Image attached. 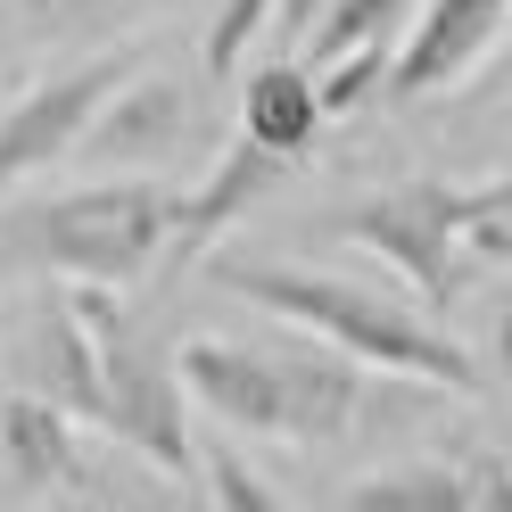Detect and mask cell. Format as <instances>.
<instances>
[{"label": "cell", "instance_id": "6da1fadb", "mask_svg": "<svg viewBox=\"0 0 512 512\" xmlns=\"http://www.w3.org/2000/svg\"><path fill=\"white\" fill-rule=\"evenodd\" d=\"M174 380L223 430L281 438V446H298V455L413 430L430 413V397H438L430 380L364 372L356 356H339L323 339H314V356L306 347H248V339H182L174 347Z\"/></svg>", "mask_w": 512, "mask_h": 512}, {"label": "cell", "instance_id": "7a4b0ae2", "mask_svg": "<svg viewBox=\"0 0 512 512\" xmlns=\"http://www.w3.org/2000/svg\"><path fill=\"white\" fill-rule=\"evenodd\" d=\"M199 265H207L215 290L248 298L256 314H281L290 331H314L323 347L356 356L364 372L430 380L438 397H479V389H488V364H479L446 323H430V314H422V306H405V298L364 290V281H347V273L281 265V256H240V248H223V240L199 256Z\"/></svg>", "mask_w": 512, "mask_h": 512}, {"label": "cell", "instance_id": "3957f363", "mask_svg": "<svg viewBox=\"0 0 512 512\" xmlns=\"http://www.w3.org/2000/svg\"><path fill=\"white\" fill-rule=\"evenodd\" d=\"M166 223H174V190L124 174V182H75V190L17 199L0 215V248L50 281L133 290L149 265H166Z\"/></svg>", "mask_w": 512, "mask_h": 512}, {"label": "cell", "instance_id": "277c9868", "mask_svg": "<svg viewBox=\"0 0 512 512\" xmlns=\"http://www.w3.org/2000/svg\"><path fill=\"white\" fill-rule=\"evenodd\" d=\"M75 290V314L91 331V372H100V438L124 446V455H141L157 479H174L190 488V455H199V438L182 422V380H174V347L157 339L124 290L108 281H67Z\"/></svg>", "mask_w": 512, "mask_h": 512}, {"label": "cell", "instance_id": "5b68a950", "mask_svg": "<svg viewBox=\"0 0 512 512\" xmlns=\"http://www.w3.org/2000/svg\"><path fill=\"white\" fill-rule=\"evenodd\" d=\"M471 199H479V182H397L364 207H339L331 232L372 248L380 265H397L405 290L422 298V314H446L471 281V248H463Z\"/></svg>", "mask_w": 512, "mask_h": 512}, {"label": "cell", "instance_id": "8992f818", "mask_svg": "<svg viewBox=\"0 0 512 512\" xmlns=\"http://www.w3.org/2000/svg\"><path fill=\"white\" fill-rule=\"evenodd\" d=\"M133 67H141V50H124L108 34L100 50H83V58H67V67H50L42 83H25L17 100L0 108V190L67 166L75 141H83V124H91V108H100Z\"/></svg>", "mask_w": 512, "mask_h": 512}, {"label": "cell", "instance_id": "52a82bcc", "mask_svg": "<svg viewBox=\"0 0 512 512\" xmlns=\"http://www.w3.org/2000/svg\"><path fill=\"white\" fill-rule=\"evenodd\" d=\"M405 42L389 50V75H380V100L413 108L430 91H455L471 67H488V50L504 42L512 0H413L405 9Z\"/></svg>", "mask_w": 512, "mask_h": 512}, {"label": "cell", "instance_id": "ba28073f", "mask_svg": "<svg viewBox=\"0 0 512 512\" xmlns=\"http://www.w3.org/2000/svg\"><path fill=\"white\" fill-rule=\"evenodd\" d=\"M91 430L75 413H58L34 389H9L0 397V463H9L17 488L34 496H67V504H108L116 496V471L100 463V446H83Z\"/></svg>", "mask_w": 512, "mask_h": 512}, {"label": "cell", "instance_id": "9c48e42d", "mask_svg": "<svg viewBox=\"0 0 512 512\" xmlns=\"http://www.w3.org/2000/svg\"><path fill=\"white\" fill-rule=\"evenodd\" d=\"M298 166L306 157H273V149H256L248 133H232L223 141V157L207 166V182H190V190H174V223H166V265H199V256L232 232V223L265 199V190H281V182H298Z\"/></svg>", "mask_w": 512, "mask_h": 512}, {"label": "cell", "instance_id": "30bf717a", "mask_svg": "<svg viewBox=\"0 0 512 512\" xmlns=\"http://www.w3.org/2000/svg\"><path fill=\"white\" fill-rule=\"evenodd\" d=\"M512 496V471L496 446H463V455H413L397 471H372V479H347L339 504L347 512H479V504H504Z\"/></svg>", "mask_w": 512, "mask_h": 512}, {"label": "cell", "instance_id": "8fae6325", "mask_svg": "<svg viewBox=\"0 0 512 512\" xmlns=\"http://www.w3.org/2000/svg\"><path fill=\"white\" fill-rule=\"evenodd\" d=\"M17 389L50 397L58 413H75V422L100 438V372H91V331L75 314V290L67 281H50L25 314V339H17Z\"/></svg>", "mask_w": 512, "mask_h": 512}, {"label": "cell", "instance_id": "7c38bea8", "mask_svg": "<svg viewBox=\"0 0 512 512\" xmlns=\"http://www.w3.org/2000/svg\"><path fill=\"white\" fill-rule=\"evenodd\" d=\"M190 141V100L174 75H124L100 108H91L83 124V157H100V166H166V157H182Z\"/></svg>", "mask_w": 512, "mask_h": 512}, {"label": "cell", "instance_id": "4fadbf2b", "mask_svg": "<svg viewBox=\"0 0 512 512\" xmlns=\"http://www.w3.org/2000/svg\"><path fill=\"white\" fill-rule=\"evenodd\" d=\"M323 100H314V67L306 58H273V67H256L248 91H240V133L256 149H273V157H306L314 133H323Z\"/></svg>", "mask_w": 512, "mask_h": 512}, {"label": "cell", "instance_id": "5bb4252c", "mask_svg": "<svg viewBox=\"0 0 512 512\" xmlns=\"http://www.w3.org/2000/svg\"><path fill=\"white\" fill-rule=\"evenodd\" d=\"M190 488H199L207 504H223V512H281V504H290L265 471L240 463V446H223V438H199V455H190Z\"/></svg>", "mask_w": 512, "mask_h": 512}, {"label": "cell", "instance_id": "9a60e30c", "mask_svg": "<svg viewBox=\"0 0 512 512\" xmlns=\"http://www.w3.org/2000/svg\"><path fill=\"white\" fill-rule=\"evenodd\" d=\"M265 17H273V0H215V17H207V75H240L248 42L265 34Z\"/></svg>", "mask_w": 512, "mask_h": 512}, {"label": "cell", "instance_id": "2e32d148", "mask_svg": "<svg viewBox=\"0 0 512 512\" xmlns=\"http://www.w3.org/2000/svg\"><path fill=\"white\" fill-rule=\"evenodd\" d=\"M141 9H149V0H58L50 25H58V34H91V42H108V34H124Z\"/></svg>", "mask_w": 512, "mask_h": 512}, {"label": "cell", "instance_id": "e0dca14e", "mask_svg": "<svg viewBox=\"0 0 512 512\" xmlns=\"http://www.w3.org/2000/svg\"><path fill=\"white\" fill-rule=\"evenodd\" d=\"M273 9H281V17H290V25H306L314 9H323V0H273Z\"/></svg>", "mask_w": 512, "mask_h": 512}]
</instances>
